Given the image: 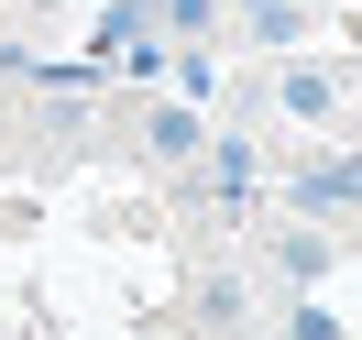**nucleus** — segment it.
I'll return each mask as SVG.
<instances>
[{
  "mask_svg": "<svg viewBox=\"0 0 362 340\" xmlns=\"http://www.w3.org/2000/svg\"><path fill=\"white\" fill-rule=\"evenodd\" d=\"M143 154H154V165H187V154H198V110H154V121H143Z\"/></svg>",
  "mask_w": 362,
  "mask_h": 340,
  "instance_id": "nucleus-2",
  "label": "nucleus"
},
{
  "mask_svg": "<svg viewBox=\"0 0 362 340\" xmlns=\"http://www.w3.org/2000/svg\"><path fill=\"white\" fill-rule=\"evenodd\" d=\"M0 55H11V45H0Z\"/></svg>",
  "mask_w": 362,
  "mask_h": 340,
  "instance_id": "nucleus-6",
  "label": "nucleus"
},
{
  "mask_svg": "<svg viewBox=\"0 0 362 340\" xmlns=\"http://www.w3.org/2000/svg\"><path fill=\"white\" fill-rule=\"evenodd\" d=\"M286 340H340V318H329V307H296V318H286Z\"/></svg>",
  "mask_w": 362,
  "mask_h": 340,
  "instance_id": "nucleus-5",
  "label": "nucleus"
},
{
  "mask_svg": "<svg viewBox=\"0 0 362 340\" xmlns=\"http://www.w3.org/2000/svg\"><path fill=\"white\" fill-rule=\"evenodd\" d=\"M296 209H362V154H318V165H296Z\"/></svg>",
  "mask_w": 362,
  "mask_h": 340,
  "instance_id": "nucleus-1",
  "label": "nucleus"
},
{
  "mask_svg": "<svg viewBox=\"0 0 362 340\" xmlns=\"http://www.w3.org/2000/svg\"><path fill=\"white\" fill-rule=\"evenodd\" d=\"M286 110L296 121H329V77H318V66H286Z\"/></svg>",
  "mask_w": 362,
  "mask_h": 340,
  "instance_id": "nucleus-4",
  "label": "nucleus"
},
{
  "mask_svg": "<svg viewBox=\"0 0 362 340\" xmlns=\"http://www.w3.org/2000/svg\"><path fill=\"white\" fill-rule=\"evenodd\" d=\"M274 264H286L296 286H318V274H329V230H318V220H308V230H286V252H274Z\"/></svg>",
  "mask_w": 362,
  "mask_h": 340,
  "instance_id": "nucleus-3",
  "label": "nucleus"
}]
</instances>
